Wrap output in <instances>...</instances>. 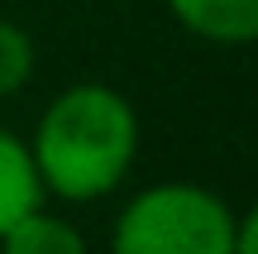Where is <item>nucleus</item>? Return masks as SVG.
<instances>
[{"label":"nucleus","mask_w":258,"mask_h":254,"mask_svg":"<svg viewBox=\"0 0 258 254\" xmlns=\"http://www.w3.org/2000/svg\"><path fill=\"white\" fill-rule=\"evenodd\" d=\"M167 10L206 43L239 48L258 34V0H167Z\"/></svg>","instance_id":"obj_3"},{"label":"nucleus","mask_w":258,"mask_h":254,"mask_svg":"<svg viewBox=\"0 0 258 254\" xmlns=\"http://www.w3.org/2000/svg\"><path fill=\"white\" fill-rule=\"evenodd\" d=\"M34 72V38L19 24L0 19V96H15Z\"/></svg>","instance_id":"obj_6"},{"label":"nucleus","mask_w":258,"mask_h":254,"mask_svg":"<svg viewBox=\"0 0 258 254\" xmlns=\"http://www.w3.org/2000/svg\"><path fill=\"white\" fill-rule=\"evenodd\" d=\"M34 168L43 192L96 201L124 182L139 154V115L115 86L77 82L43 111L34 130Z\"/></svg>","instance_id":"obj_1"},{"label":"nucleus","mask_w":258,"mask_h":254,"mask_svg":"<svg viewBox=\"0 0 258 254\" xmlns=\"http://www.w3.org/2000/svg\"><path fill=\"white\" fill-rule=\"evenodd\" d=\"M239 216L196 182L144 187L115 221V254H230Z\"/></svg>","instance_id":"obj_2"},{"label":"nucleus","mask_w":258,"mask_h":254,"mask_svg":"<svg viewBox=\"0 0 258 254\" xmlns=\"http://www.w3.org/2000/svg\"><path fill=\"white\" fill-rule=\"evenodd\" d=\"M253 249H258V221L239 216V230H234V249L230 254H253Z\"/></svg>","instance_id":"obj_7"},{"label":"nucleus","mask_w":258,"mask_h":254,"mask_svg":"<svg viewBox=\"0 0 258 254\" xmlns=\"http://www.w3.org/2000/svg\"><path fill=\"white\" fill-rule=\"evenodd\" d=\"M38 207H43V182H38L34 154H29L24 139L0 130V235Z\"/></svg>","instance_id":"obj_4"},{"label":"nucleus","mask_w":258,"mask_h":254,"mask_svg":"<svg viewBox=\"0 0 258 254\" xmlns=\"http://www.w3.org/2000/svg\"><path fill=\"white\" fill-rule=\"evenodd\" d=\"M0 254H86V240L77 226H67L62 216H48L38 207L0 235Z\"/></svg>","instance_id":"obj_5"}]
</instances>
